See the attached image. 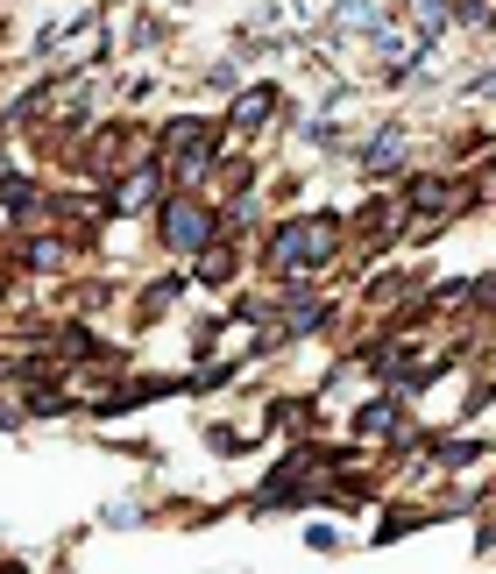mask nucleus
<instances>
[{"mask_svg":"<svg viewBox=\"0 0 496 574\" xmlns=\"http://www.w3.org/2000/svg\"><path fill=\"white\" fill-rule=\"evenodd\" d=\"M206 213L192 206V199H178V206H163V241H171V249H206Z\"/></svg>","mask_w":496,"mask_h":574,"instance_id":"obj_1","label":"nucleus"},{"mask_svg":"<svg viewBox=\"0 0 496 574\" xmlns=\"http://www.w3.org/2000/svg\"><path fill=\"white\" fill-rule=\"evenodd\" d=\"M171 149L185 156V171H206V156H213V135H206V128H178V135H171Z\"/></svg>","mask_w":496,"mask_h":574,"instance_id":"obj_2","label":"nucleus"},{"mask_svg":"<svg viewBox=\"0 0 496 574\" xmlns=\"http://www.w3.org/2000/svg\"><path fill=\"white\" fill-rule=\"evenodd\" d=\"M206 284H227V249H206Z\"/></svg>","mask_w":496,"mask_h":574,"instance_id":"obj_3","label":"nucleus"}]
</instances>
